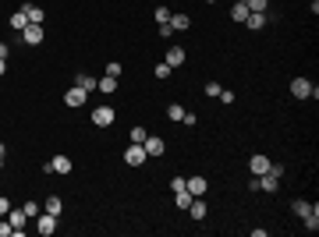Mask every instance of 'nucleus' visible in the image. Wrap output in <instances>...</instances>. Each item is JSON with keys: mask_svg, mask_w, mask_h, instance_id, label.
<instances>
[{"mask_svg": "<svg viewBox=\"0 0 319 237\" xmlns=\"http://www.w3.org/2000/svg\"><path fill=\"white\" fill-rule=\"evenodd\" d=\"M132 142H138V145H142V142H146V131H142V128H132Z\"/></svg>", "mask_w": 319, "mask_h": 237, "instance_id": "32", "label": "nucleus"}, {"mask_svg": "<svg viewBox=\"0 0 319 237\" xmlns=\"http://www.w3.org/2000/svg\"><path fill=\"white\" fill-rule=\"evenodd\" d=\"M8 213H11V202H8V199H0V216H8Z\"/></svg>", "mask_w": 319, "mask_h": 237, "instance_id": "34", "label": "nucleus"}, {"mask_svg": "<svg viewBox=\"0 0 319 237\" xmlns=\"http://www.w3.org/2000/svg\"><path fill=\"white\" fill-rule=\"evenodd\" d=\"M206 4H216V0H206Z\"/></svg>", "mask_w": 319, "mask_h": 237, "instance_id": "40", "label": "nucleus"}, {"mask_svg": "<svg viewBox=\"0 0 319 237\" xmlns=\"http://www.w3.org/2000/svg\"><path fill=\"white\" fill-rule=\"evenodd\" d=\"M43 174H71V156H54V160H46Z\"/></svg>", "mask_w": 319, "mask_h": 237, "instance_id": "2", "label": "nucleus"}, {"mask_svg": "<svg viewBox=\"0 0 319 237\" xmlns=\"http://www.w3.org/2000/svg\"><path fill=\"white\" fill-rule=\"evenodd\" d=\"M216 99H224V103H234V92H230V89H220V96H216Z\"/></svg>", "mask_w": 319, "mask_h": 237, "instance_id": "33", "label": "nucleus"}, {"mask_svg": "<svg viewBox=\"0 0 319 237\" xmlns=\"http://www.w3.org/2000/svg\"><path fill=\"white\" fill-rule=\"evenodd\" d=\"M74 85H78V89H86V92H92V89H96V78H89V74H78V78H74Z\"/></svg>", "mask_w": 319, "mask_h": 237, "instance_id": "22", "label": "nucleus"}, {"mask_svg": "<svg viewBox=\"0 0 319 237\" xmlns=\"http://www.w3.org/2000/svg\"><path fill=\"white\" fill-rule=\"evenodd\" d=\"M192 199H195V195H188V188H184V191H174V202H178L181 209H188V206H192Z\"/></svg>", "mask_w": 319, "mask_h": 237, "instance_id": "23", "label": "nucleus"}, {"mask_svg": "<svg viewBox=\"0 0 319 237\" xmlns=\"http://www.w3.org/2000/svg\"><path fill=\"white\" fill-rule=\"evenodd\" d=\"M242 4H245L248 11H266V7H270V0H242Z\"/></svg>", "mask_w": 319, "mask_h": 237, "instance_id": "27", "label": "nucleus"}, {"mask_svg": "<svg viewBox=\"0 0 319 237\" xmlns=\"http://www.w3.org/2000/svg\"><path fill=\"white\" fill-rule=\"evenodd\" d=\"M25 25H28L25 11H14V14H11V28H25Z\"/></svg>", "mask_w": 319, "mask_h": 237, "instance_id": "28", "label": "nucleus"}, {"mask_svg": "<svg viewBox=\"0 0 319 237\" xmlns=\"http://www.w3.org/2000/svg\"><path fill=\"white\" fill-rule=\"evenodd\" d=\"M11 50H8V43H0V57H8Z\"/></svg>", "mask_w": 319, "mask_h": 237, "instance_id": "37", "label": "nucleus"}, {"mask_svg": "<svg viewBox=\"0 0 319 237\" xmlns=\"http://www.w3.org/2000/svg\"><path fill=\"white\" fill-rule=\"evenodd\" d=\"M43 213H50V216H60V213H64V202H60V195H50V199L43 202Z\"/></svg>", "mask_w": 319, "mask_h": 237, "instance_id": "15", "label": "nucleus"}, {"mask_svg": "<svg viewBox=\"0 0 319 237\" xmlns=\"http://www.w3.org/2000/svg\"><path fill=\"white\" fill-rule=\"evenodd\" d=\"M273 163H270V156H262V152H256L252 160H248V170H252V177H259V174H266Z\"/></svg>", "mask_w": 319, "mask_h": 237, "instance_id": "9", "label": "nucleus"}, {"mask_svg": "<svg viewBox=\"0 0 319 237\" xmlns=\"http://www.w3.org/2000/svg\"><path fill=\"white\" fill-rule=\"evenodd\" d=\"M291 96H298V99H308V96H312V99H316L319 89L308 82V78H294V82H291Z\"/></svg>", "mask_w": 319, "mask_h": 237, "instance_id": "1", "label": "nucleus"}, {"mask_svg": "<svg viewBox=\"0 0 319 237\" xmlns=\"http://www.w3.org/2000/svg\"><path fill=\"white\" fill-rule=\"evenodd\" d=\"M184 113H188V110H184L181 103H170V106H167V117H170V121H181Z\"/></svg>", "mask_w": 319, "mask_h": 237, "instance_id": "24", "label": "nucleus"}, {"mask_svg": "<svg viewBox=\"0 0 319 237\" xmlns=\"http://www.w3.org/2000/svg\"><path fill=\"white\" fill-rule=\"evenodd\" d=\"M220 89H224L220 82H210V85H206V96H220Z\"/></svg>", "mask_w": 319, "mask_h": 237, "instance_id": "31", "label": "nucleus"}, {"mask_svg": "<svg viewBox=\"0 0 319 237\" xmlns=\"http://www.w3.org/2000/svg\"><path fill=\"white\" fill-rule=\"evenodd\" d=\"M86 99H89V92H86V89H78V85L64 92V103H68V106H86Z\"/></svg>", "mask_w": 319, "mask_h": 237, "instance_id": "11", "label": "nucleus"}, {"mask_svg": "<svg viewBox=\"0 0 319 237\" xmlns=\"http://www.w3.org/2000/svg\"><path fill=\"white\" fill-rule=\"evenodd\" d=\"M167 21H170V7L160 4V7H156V25H167Z\"/></svg>", "mask_w": 319, "mask_h": 237, "instance_id": "29", "label": "nucleus"}, {"mask_svg": "<svg viewBox=\"0 0 319 237\" xmlns=\"http://www.w3.org/2000/svg\"><path fill=\"white\" fill-rule=\"evenodd\" d=\"M146 160H149V156H146V149H142L138 142H132V145L124 149V163H128V167H142Z\"/></svg>", "mask_w": 319, "mask_h": 237, "instance_id": "4", "label": "nucleus"}, {"mask_svg": "<svg viewBox=\"0 0 319 237\" xmlns=\"http://www.w3.org/2000/svg\"><path fill=\"white\" fill-rule=\"evenodd\" d=\"M167 25H170L174 32H184V28L192 25V18H188V14H170V21H167Z\"/></svg>", "mask_w": 319, "mask_h": 237, "instance_id": "19", "label": "nucleus"}, {"mask_svg": "<svg viewBox=\"0 0 319 237\" xmlns=\"http://www.w3.org/2000/svg\"><path fill=\"white\" fill-rule=\"evenodd\" d=\"M11 230H14L11 223H0V237H11Z\"/></svg>", "mask_w": 319, "mask_h": 237, "instance_id": "35", "label": "nucleus"}, {"mask_svg": "<svg viewBox=\"0 0 319 237\" xmlns=\"http://www.w3.org/2000/svg\"><path fill=\"white\" fill-rule=\"evenodd\" d=\"M230 18H234V21H242V25H245V18H248V7H245V4H242V0H234V7H230Z\"/></svg>", "mask_w": 319, "mask_h": 237, "instance_id": "20", "label": "nucleus"}, {"mask_svg": "<svg viewBox=\"0 0 319 237\" xmlns=\"http://www.w3.org/2000/svg\"><path fill=\"white\" fill-rule=\"evenodd\" d=\"M266 21H270V18H266V11H248L245 28H256V32H259V28H266Z\"/></svg>", "mask_w": 319, "mask_h": 237, "instance_id": "13", "label": "nucleus"}, {"mask_svg": "<svg viewBox=\"0 0 319 237\" xmlns=\"http://www.w3.org/2000/svg\"><path fill=\"white\" fill-rule=\"evenodd\" d=\"M188 213H192V220H206V213H210V206H206L202 199H192V206H188Z\"/></svg>", "mask_w": 319, "mask_h": 237, "instance_id": "17", "label": "nucleus"}, {"mask_svg": "<svg viewBox=\"0 0 319 237\" xmlns=\"http://www.w3.org/2000/svg\"><path fill=\"white\" fill-rule=\"evenodd\" d=\"M256 184H259V191H266V195H276V191H280V177H276L273 170L259 174V177H256Z\"/></svg>", "mask_w": 319, "mask_h": 237, "instance_id": "3", "label": "nucleus"}, {"mask_svg": "<svg viewBox=\"0 0 319 237\" xmlns=\"http://www.w3.org/2000/svg\"><path fill=\"white\" fill-rule=\"evenodd\" d=\"M0 167H4V156H0Z\"/></svg>", "mask_w": 319, "mask_h": 237, "instance_id": "39", "label": "nucleus"}, {"mask_svg": "<svg viewBox=\"0 0 319 237\" xmlns=\"http://www.w3.org/2000/svg\"><path fill=\"white\" fill-rule=\"evenodd\" d=\"M170 71H174V67H170V64H167V60H160V64H156V71H152V74H156V78H160V82H164V78H170Z\"/></svg>", "mask_w": 319, "mask_h": 237, "instance_id": "25", "label": "nucleus"}, {"mask_svg": "<svg viewBox=\"0 0 319 237\" xmlns=\"http://www.w3.org/2000/svg\"><path fill=\"white\" fill-rule=\"evenodd\" d=\"M96 89L103 92V96H114V89H117V78H110V74H103L100 82H96Z\"/></svg>", "mask_w": 319, "mask_h": 237, "instance_id": "18", "label": "nucleus"}, {"mask_svg": "<svg viewBox=\"0 0 319 237\" xmlns=\"http://www.w3.org/2000/svg\"><path fill=\"white\" fill-rule=\"evenodd\" d=\"M22 11H25V18H28V25H43V18H46V11H43V7H39V4H25Z\"/></svg>", "mask_w": 319, "mask_h": 237, "instance_id": "12", "label": "nucleus"}, {"mask_svg": "<svg viewBox=\"0 0 319 237\" xmlns=\"http://www.w3.org/2000/svg\"><path fill=\"white\" fill-rule=\"evenodd\" d=\"M4 152H8V149H4V142H0V156H4Z\"/></svg>", "mask_w": 319, "mask_h": 237, "instance_id": "38", "label": "nucleus"}, {"mask_svg": "<svg viewBox=\"0 0 319 237\" xmlns=\"http://www.w3.org/2000/svg\"><path fill=\"white\" fill-rule=\"evenodd\" d=\"M312 209H319V206H316V202H312V206H308V202H305V199H298V202H294V216H302V220H305V216H308V213H312Z\"/></svg>", "mask_w": 319, "mask_h": 237, "instance_id": "21", "label": "nucleus"}, {"mask_svg": "<svg viewBox=\"0 0 319 237\" xmlns=\"http://www.w3.org/2000/svg\"><path fill=\"white\" fill-rule=\"evenodd\" d=\"M184 57H188V53H184V50H181V46H170V50H167V57H164V60H167V64H170V67H181V64H184Z\"/></svg>", "mask_w": 319, "mask_h": 237, "instance_id": "16", "label": "nucleus"}, {"mask_svg": "<svg viewBox=\"0 0 319 237\" xmlns=\"http://www.w3.org/2000/svg\"><path fill=\"white\" fill-rule=\"evenodd\" d=\"M8 223L14 227V230H11V237H25V223H28L25 209H11V213H8Z\"/></svg>", "mask_w": 319, "mask_h": 237, "instance_id": "5", "label": "nucleus"}, {"mask_svg": "<svg viewBox=\"0 0 319 237\" xmlns=\"http://www.w3.org/2000/svg\"><path fill=\"white\" fill-rule=\"evenodd\" d=\"M184 188H188V195L202 199V195L210 191V181H206V177H188V181H184Z\"/></svg>", "mask_w": 319, "mask_h": 237, "instance_id": "8", "label": "nucleus"}, {"mask_svg": "<svg viewBox=\"0 0 319 237\" xmlns=\"http://www.w3.org/2000/svg\"><path fill=\"white\" fill-rule=\"evenodd\" d=\"M36 230L43 234V237H50V234L57 230V216H50V213H39V216H36Z\"/></svg>", "mask_w": 319, "mask_h": 237, "instance_id": "7", "label": "nucleus"}, {"mask_svg": "<svg viewBox=\"0 0 319 237\" xmlns=\"http://www.w3.org/2000/svg\"><path fill=\"white\" fill-rule=\"evenodd\" d=\"M22 209H25V216H28V220H36L39 213H43V206H39V202H25Z\"/></svg>", "mask_w": 319, "mask_h": 237, "instance_id": "26", "label": "nucleus"}, {"mask_svg": "<svg viewBox=\"0 0 319 237\" xmlns=\"http://www.w3.org/2000/svg\"><path fill=\"white\" fill-rule=\"evenodd\" d=\"M114 117H117V113H114L110 106H96V110H92V124H96V128H110Z\"/></svg>", "mask_w": 319, "mask_h": 237, "instance_id": "6", "label": "nucleus"}, {"mask_svg": "<svg viewBox=\"0 0 319 237\" xmlns=\"http://www.w3.org/2000/svg\"><path fill=\"white\" fill-rule=\"evenodd\" d=\"M121 71H124L121 60H110V64H106V74H110V78H121Z\"/></svg>", "mask_w": 319, "mask_h": 237, "instance_id": "30", "label": "nucleus"}, {"mask_svg": "<svg viewBox=\"0 0 319 237\" xmlns=\"http://www.w3.org/2000/svg\"><path fill=\"white\" fill-rule=\"evenodd\" d=\"M8 71V57H0V74H4Z\"/></svg>", "mask_w": 319, "mask_h": 237, "instance_id": "36", "label": "nucleus"}, {"mask_svg": "<svg viewBox=\"0 0 319 237\" xmlns=\"http://www.w3.org/2000/svg\"><path fill=\"white\" fill-rule=\"evenodd\" d=\"M22 39H25L28 46H39V43H43V25H25L22 28Z\"/></svg>", "mask_w": 319, "mask_h": 237, "instance_id": "10", "label": "nucleus"}, {"mask_svg": "<svg viewBox=\"0 0 319 237\" xmlns=\"http://www.w3.org/2000/svg\"><path fill=\"white\" fill-rule=\"evenodd\" d=\"M142 149H146V156H164V149H167V145H164V138H149V135H146Z\"/></svg>", "mask_w": 319, "mask_h": 237, "instance_id": "14", "label": "nucleus"}]
</instances>
